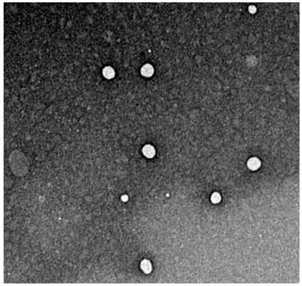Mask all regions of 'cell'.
Returning <instances> with one entry per match:
<instances>
[{
    "mask_svg": "<svg viewBox=\"0 0 302 286\" xmlns=\"http://www.w3.org/2000/svg\"><path fill=\"white\" fill-rule=\"evenodd\" d=\"M8 161L11 169L16 175L22 176L28 172L29 161L22 151L17 150L13 151L9 155Z\"/></svg>",
    "mask_w": 302,
    "mask_h": 286,
    "instance_id": "1",
    "label": "cell"
},
{
    "mask_svg": "<svg viewBox=\"0 0 302 286\" xmlns=\"http://www.w3.org/2000/svg\"><path fill=\"white\" fill-rule=\"evenodd\" d=\"M142 75L147 77L151 76L154 72V69L152 66L149 64H145L142 67L141 70Z\"/></svg>",
    "mask_w": 302,
    "mask_h": 286,
    "instance_id": "2",
    "label": "cell"
},
{
    "mask_svg": "<svg viewBox=\"0 0 302 286\" xmlns=\"http://www.w3.org/2000/svg\"><path fill=\"white\" fill-rule=\"evenodd\" d=\"M142 152L144 155L149 158H152L155 154V150L152 146L147 145H145L143 148Z\"/></svg>",
    "mask_w": 302,
    "mask_h": 286,
    "instance_id": "3",
    "label": "cell"
},
{
    "mask_svg": "<svg viewBox=\"0 0 302 286\" xmlns=\"http://www.w3.org/2000/svg\"><path fill=\"white\" fill-rule=\"evenodd\" d=\"M260 165V160L255 158H253L249 159L247 162V166L251 170L254 171L258 169Z\"/></svg>",
    "mask_w": 302,
    "mask_h": 286,
    "instance_id": "4",
    "label": "cell"
},
{
    "mask_svg": "<svg viewBox=\"0 0 302 286\" xmlns=\"http://www.w3.org/2000/svg\"><path fill=\"white\" fill-rule=\"evenodd\" d=\"M140 266L142 271L146 273H149L151 271V264L150 262L147 260H143L141 262Z\"/></svg>",
    "mask_w": 302,
    "mask_h": 286,
    "instance_id": "5",
    "label": "cell"
},
{
    "mask_svg": "<svg viewBox=\"0 0 302 286\" xmlns=\"http://www.w3.org/2000/svg\"><path fill=\"white\" fill-rule=\"evenodd\" d=\"M103 73L106 77L110 78L114 76V71L111 67H107L104 69Z\"/></svg>",
    "mask_w": 302,
    "mask_h": 286,
    "instance_id": "6",
    "label": "cell"
},
{
    "mask_svg": "<svg viewBox=\"0 0 302 286\" xmlns=\"http://www.w3.org/2000/svg\"><path fill=\"white\" fill-rule=\"evenodd\" d=\"M249 10L250 12L253 13L255 12L256 9L254 6H252L249 7Z\"/></svg>",
    "mask_w": 302,
    "mask_h": 286,
    "instance_id": "7",
    "label": "cell"
}]
</instances>
